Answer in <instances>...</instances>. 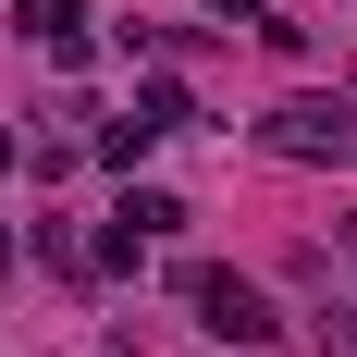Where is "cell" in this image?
<instances>
[{
	"mask_svg": "<svg viewBox=\"0 0 357 357\" xmlns=\"http://www.w3.org/2000/svg\"><path fill=\"white\" fill-rule=\"evenodd\" d=\"M308 357H357V308H345V296H333L321 321H308Z\"/></svg>",
	"mask_w": 357,
	"mask_h": 357,
	"instance_id": "7",
	"label": "cell"
},
{
	"mask_svg": "<svg viewBox=\"0 0 357 357\" xmlns=\"http://www.w3.org/2000/svg\"><path fill=\"white\" fill-rule=\"evenodd\" d=\"M210 13H234V25H271V0H210Z\"/></svg>",
	"mask_w": 357,
	"mask_h": 357,
	"instance_id": "9",
	"label": "cell"
},
{
	"mask_svg": "<svg viewBox=\"0 0 357 357\" xmlns=\"http://www.w3.org/2000/svg\"><path fill=\"white\" fill-rule=\"evenodd\" d=\"M86 148H99V160H111V173H136V160H148V148H160V123H148V111H123V123H99V136H86Z\"/></svg>",
	"mask_w": 357,
	"mask_h": 357,
	"instance_id": "5",
	"label": "cell"
},
{
	"mask_svg": "<svg viewBox=\"0 0 357 357\" xmlns=\"http://www.w3.org/2000/svg\"><path fill=\"white\" fill-rule=\"evenodd\" d=\"M13 160H25V148H13V136H0V173H13Z\"/></svg>",
	"mask_w": 357,
	"mask_h": 357,
	"instance_id": "10",
	"label": "cell"
},
{
	"mask_svg": "<svg viewBox=\"0 0 357 357\" xmlns=\"http://www.w3.org/2000/svg\"><path fill=\"white\" fill-rule=\"evenodd\" d=\"M13 25H25L50 62H86V0H13Z\"/></svg>",
	"mask_w": 357,
	"mask_h": 357,
	"instance_id": "3",
	"label": "cell"
},
{
	"mask_svg": "<svg viewBox=\"0 0 357 357\" xmlns=\"http://www.w3.org/2000/svg\"><path fill=\"white\" fill-rule=\"evenodd\" d=\"M13 271H25V234H13V222H0V284H13Z\"/></svg>",
	"mask_w": 357,
	"mask_h": 357,
	"instance_id": "8",
	"label": "cell"
},
{
	"mask_svg": "<svg viewBox=\"0 0 357 357\" xmlns=\"http://www.w3.org/2000/svg\"><path fill=\"white\" fill-rule=\"evenodd\" d=\"M185 296H197V321H210L222 345H271V333H284V321H271V296H259L247 271H222V259H210V271H185Z\"/></svg>",
	"mask_w": 357,
	"mask_h": 357,
	"instance_id": "2",
	"label": "cell"
},
{
	"mask_svg": "<svg viewBox=\"0 0 357 357\" xmlns=\"http://www.w3.org/2000/svg\"><path fill=\"white\" fill-rule=\"evenodd\" d=\"M259 148L296 160V173H345V160H357V111L345 99H284L271 123H259Z\"/></svg>",
	"mask_w": 357,
	"mask_h": 357,
	"instance_id": "1",
	"label": "cell"
},
{
	"mask_svg": "<svg viewBox=\"0 0 357 357\" xmlns=\"http://www.w3.org/2000/svg\"><path fill=\"white\" fill-rule=\"evenodd\" d=\"M111 222H136L148 247H160V234H185V197H173V185H123V210H111Z\"/></svg>",
	"mask_w": 357,
	"mask_h": 357,
	"instance_id": "4",
	"label": "cell"
},
{
	"mask_svg": "<svg viewBox=\"0 0 357 357\" xmlns=\"http://www.w3.org/2000/svg\"><path fill=\"white\" fill-rule=\"evenodd\" d=\"M136 111H148V123H160V136H185V123H197V99H185L173 74H148V86H136Z\"/></svg>",
	"mask_w": 357,
	"mask_h": 357,
	"instance_id": "6",
	"label": "cell"
}]
</instances>
